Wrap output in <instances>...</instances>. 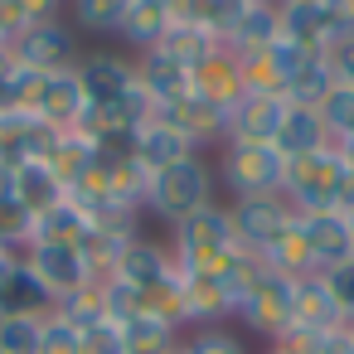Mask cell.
I'll return each instance as SVG.
<instances>
[{
  "instance_id": "7bdbcfd3",
  "label": "cell",
  "mask_w": 354,
  "mask_h": 354,
  "mask_svg": "<svg viewBox=\"0 0 354 354\" xmlns=\"http://www.w3.org/2000/svg\"><path fill=\"white\" fill-rule=\"evenodd\" d=\"M325 59H330V73H335V83L354 88V35H339V39L325 49Z\"/></svg>"
},
{
  "instance_id": "7a4b0ae2",
  "label": "cell",
  "mask_w": 354,
  "mask_h": 354,
  "mask_svg": "<svg viewBox=\"0 0 354 354\" xmlns=\"http://www.w3.org/2000/svg\"><path fill=\"white\" fill-rule=\"evenodd\" d=\"M349 189H354V175L344 165V156L335 146L315 151V156H301V160H286V185H281V199L296 209V214H330V209H344L349 204Z\"/></svg>"
},
{
  "instance_id": "52a82bcc",
  "label": "cell",
  "mask_w": 354,
  "mask_h": 354,
  "mask_svg": "<svg viewBox=\"0 0 354 354\" xmlns=\"http://www.w3.org/2000/svg\"><path fill=\"white\" fill-rule=\"evenodd\" d=\"M228 214H233V233H238L243 252H252V257H262V252H267V248L291 228V218H296V209H291L281 194L233 199V204H228Z\"/></svg>"
},
{
  "instance_id": "7dc6e473",
  "label": "cell",
  "mask_w": 354,
  "mask_h": 354,
  "mask_svg": "<svg viewBox=\"0 0 354 354\" xmlns=\"http://www.w3.org/2000/svg\"><path fill=\"white\" fill-rule=\"evenodd\" d=\"M344 218H349V233H354V204H349V209H344Z\"/></svg>"
},
{
  "instance_id": "9c48e42d",
  "label": "cell",
  "mask_w": 354,
  "mask_h": 354,
  "mask_svg": "<svg viewBox=\"0 0 354 354\" xmlns=\"http://www.w3.org/2000/svg\"><path fill=\"white\" fill-rule=\"evenodd\" d=\"M233 286L228 277H204V272H180V325H228L233 320Z\"/></svg>"
},
{
  "instance_id": "8992f818",
  "label": "cell",
  "mask_w": 354,
  "mask_h": 354,
  "mask_svg": "<svg viewBox=\"0 0 354 354\" xmlns=\"http://www.w3.org/2000/svg\"><path fill=\"white\" fill-rule=\"evenodd\" d=\"M10 54H15V64L30 68V73H64V68H78V59H83V54H78V35H73L64 20L20 30V35L10 39Z\"/></svg>"
},
{
  "instance_id": "f35d334b",
  "label": "cell",
  "mask_w": 354,
  "mask_h": 354,
  "mask_svg": "<svg viewBox=\"0 0 354 354\" xmlns=\"http://www.w3.org/2000/svg\"><path fill=\"white\" fill-rule=\"evenodd\" d=\"M78 339H83V330L68 325L59 310L44 315V325H39V354H78Z\"/></svg>"
},
{
  "instance_id": "1f68e13d",
  "label": "cell",
  "mask_w": 354,
  "mask_h": 354,
  "mask_svg": "<svg viewBox=\"0 0 354 354\" xmlns=\"http://www.w3.org/2000/svg\"><path fill=\"white\" fill-rule=\"evenodd\" d=\"M68 325H78V330H88V325H97V320H107V281L102 277H93V281H83L73 296H64L59 306H54Z\"/></svg>"
},
{
  "instance_id": "603a6c76",
  "label": "cell",
  "mask_w": 354,
  "mask_h": 354,
  "mask_svg": "<svg viewBox=\"0 0 354 354\" xmlns=\"http://www.w3.org/2000/svg\"><path fill=\"white\" fill-rule=\"evenodd\" d=\"M286 160H301V156H315V151H325L330 146V136H325V122H320V112L315 107H301V102H286V117H281V131H277V141H272Z\"/></svg>"
},
{
  "instance_id": "b9f144b4",
  "label": "cell",
  "mask_w": 354,
  "mask_h": 354,
  "mask_svg": "<svg viewBox=\"0 0 354 354\" xmlns=\"http://www.w3.org/2000/svg\"><path fill=\"white\" fill-rule=\"evenodd\" d=\"M320 344H325V335H315V330H301V325H291L286 335H277V339L267 344V354H320Z\"/></svg>"
},
{
  "instance_id": "4dcf8cb0",
  "label": "cell",
  "mask_w": 354,
  "mask_h": 354,
  "mask_svg": "<svg viewBox=\"0 0 354 354\" xmlns=\"http://www.w3.org/2000/svg\"><path fill=\"white\" fill-rule=\"evenodd\" d=\"M335 88V73H330V59H325V49H310L306 59H301V68L291 73V83H286V102H301V107H320V97Z\"/></svg>"
},
{
  "instance_id": "30bf717a",
  "label": "cell",
  "mask_w": 354,
  "mask_h": 354,
  "mask_svg": "<svg viewBox=\"0 0 354 354\" xmlns=\"http://www.w3.org/2000/svg\"><path fill=\"white\" fill-rule=\"evenodd\" d=\"M25 272L39 281V291H44L54 306H59L64 296H73L83 281H93V272H88V262H83V252H78V248H54V243H35V252H30Z\"/></svg>"
},
{
  "instance_id": "3957f363",
  "label": "cell",
  "mask_w": 354,
  "mask_h": 354,
  "mask_svg": "<svg viewBox=\"0 0 354 354\" xmlns=\"http://www.w3.org/2000/svg\"><path fill=\"white\" fill-rule=\"evenodd\" d=\"M209 204H218V199H214V165L204 156H189L180 165H165L146 185V209L160 223H170V228L185 223V218H194Z\"/></svg>"
},
{
  "instance_id": "d6a6232c",
  "label": "cell",
  "mask_w": 354,
  "mask_h": 354,
  "mask_svg": "<svg viewBox=\"0 0 354 354\" xmlns=\"http://www.w3.org/2000/svg\"><path fill=\"white\" fill-rule=\"evenodd\" d=\"M97 156H102V151H97L93 141H83L78 131H64V136H59V146H54V156H49L44 165L64 180V194H68V185H73V180H78V175H83Z\"/></svg>"
},
{
  "instance_id": "44dd1931",
  "label": "cell",
  "mask_w": 354,
  "mask_h": 354,
  "mask_svg": "<svg viewBox=\"0 0 354 354\" xmlns=\"http://www.w3.org/2000/svg\"><path fill=\"white\" fill-rule=\"evenodd\" d=\"M281 39L301 44V49H330L339 39L325 0H291V6H281Z\"/></svg>"
},
{
  "instance_id": "ee69618b",
  "label": "cell",
  "mask_w": 354,
  "mask_h": 354,
  "mask_svg": "<svg viewBox=\"0 0 354 354\" xmlns=\"http://www.w3.org/2000/svg\"><path fill=\"white\" fill-rule=\"evenodd\" d=\"M325 10H330L339 35H354V0H325Z\"/></svg>"
},
{
  "instance_id": "bcb514c9",
  "label": "cell",
  "mask_w": 354,
  "mask_h": 354,
  "mask_svg": "<svg viewBox=\"0 0 354 354\" xmlns=\"http://www.w3.org/2000/svg\"><path fill=\"white\" fill-rule=\"evenodd\" d=\"M320 354H354V339H349L344 330H335V335H325V344H320Z\"/></svg>"
},
{
  "instance_id": "d6986e66",
  "label": "cell",
  "mask_w": 354,
  "mask_h": 354,
  "mask_svg": "<svg viewBox=\"0 0 354 354\" xmlns=\"http://www.w3.org/2000/svg\"><path fill=\"white\" fill-rule=\"evenodd\" d=\"M117 281H127V286H136V291H151V286H160V281H170L175 277V257H170V248L165 243H156V238H146V233H136L131 238V248L122 252V262H117V272H112Z\"/></svg>"
},
{
  "instance_id": "cb8c5ba5",
  "label": "cell",
  "mask_w": 354,
  "mask_h": 354,
  "mask_svg": "<svg viewBox=\"0 0 354 354\" xmlns=\"http://www.w3.org/2000/svg\"><path fill=\"white\" fill-rule=\"evenodd\" d=\"M156 49H160L165 59H175L180 68H189V73H194V68H199L204 59H214V54L223 49V39H218V35H209V30H204L199 20H175V25L165 30V39L156 44Z\"/></svg>"
},
{
  "instance_id": "d590c367",
  "label": "cell",
  "mask_w": 354,
  "mask_h": 354,
  "mask_svg": "<svg viewBox=\"0 0 354 354\" xmlns=\"http://www.w3.org/2000/svg\"><path fill=\"white\" fill-rule=\"evenodd\" d=\"M180 354H252L248 335L233 325H199L180 339Z\"/></svg>"
},
{
  "instance_id": "ffe728a7",
  "label": "cell",
  "mask_w": 354,
  "mask_h": 354,
  "mask_svg": "<svg viewBox=\"0 0 354 354\" xmlns=\"http://www.w3.org/2000/svg\"><path fill=\"white\" fill-rule=\"evenodd\" d=\"M170 25H175V0H131V10H127L117 39H122L131 54H151V49L165 39Z\"/></svg>"
},
{
  "instance_id": "5bb4252c",
  "label": "cell",
  "mask_w": 354,
  "mask_h": 354,
  "mask_svg": "<svg viewBox=\"0 0 354 354\" xmlns=\"http://www.w3.org/2000/svg\"><path fill=\"white\" fill-rule=\"evenodd\" d=\"M127 151H131L151 175H156V170H165V165H180V160L199 156V151H194V146H189V141H185V136L160 117V112H156V117H146V122L131 131V146H127Z\"/></svg>"
},
{
  "instance_id": "7402d4cb",
  "label": "cell",
  "mask_w": 354,
  "mask_h": 354,
  "mask_svg": "<svg viewBox=\"0 0 354 354\" xmlns=\"http://www.w3.org/2000/svg\"><path fill=\"white\" fill-rule=\"evenodd\" d=\"M136 83L156 107H170V102H180L189 93V68H180L175 59L151 49V54H136Z\"/></svg>"
},
{
  "instance_id": "8d00e7d4",
  "label": "cell",
  "mask_w": 354,
  "mask_h": 354,
  "mask_svg": "<svg viewBox=\"0 0 354 354\" xmlns=\"http://www.w3.org/2000/svg\"><path fill=\"white\" fill-rule=\"evenodd\" d=\"M320 122H325V136H330V146H339V141H349L354 136V88H344V83H335L325 97H320Z\"/></svg>"
},
{
  "instance_id": "ba28073f",
  "label": "cell",
  "mask_w": 354,
  "mask_h": 354,
  "mask_svg": "<svg viewBox=\"0 0 354 354\" xmlns=\"http://www.w3.org/2000/svg\"><path fill=\"white\" fill-rule=\"evenodd\" d=\"M73 73H78V83H83L88 107H117V102H127L131 88H136V59L112 54V49H93V54H83Z\"/></svg>"
},
{
  "instance_id": "83f0119b",
  "label": "cell",
  "mask_w": 354,
  "mask_h": 354,
  "mask_svg": "<svg viewBox=\"0 0 354 354\" xmlns=\"http://www.w3.org/2000/svg\"><path fill=\"white\" fill-rule=\"evenodd\" d=\"M267 272H277V277H286V281H301V277H310L315 272V262H310V248H306V233H301V218H291V228L257 257Z\"/></svg>"
},
{
  "instance_id": "f546056e",
  "label": "cell",
  "mask_w": 354,
  "mask_h": 354,
  "mask_svg": "<svg viewBox=\"0 0 354 354\" xmlns=\"http://www.w3.org/2000/svg\"><path fill=\"white\" fill-rule=\"evenodd\" d=\"M54 301L39 291V281L25 267H10L0 277V315H49Z\"/></svg>"
},
{
  "instance_id": "f6af8a7d",
  "label": "cell",
  "mask_w": 354,
  "mask_h": 354,
  "mask_svg": "<svg viewBox=\"0 0 354 354\" xmlns=\"http://www.w3.org/2000/svg\"><path fill=\"white\" fill-rule=\"evenodd\" d=\"M6 209H15V165L0 160V214Z\"/></svg>"
},
{
  "instance_id": "277c9868",
  "label": "cell",
  "mask_w": 354,
  "mask_h": 354,
  "mask_svg": "<svg viewBox=\"0 0 354 354\" xmlns=\"http://www.w3.org/2000/svg\"><path fill=\"white\" fill-rule=\"evenodd\" d=\"M218 180H223V189L233 199L281 194V185H286V156L272 141H223Z\"/></svg>"
},
{
  "instance_id": "4316f807",
  "label": "cell",
  "mask_w": 354,
  "mask_h": 354,
  "mask_svg": "<svg viewBox=\"0 0 354 354\" xmlns=\"http://www.w3.org/2000/svg\"><path fill=\"white\" fill-rule=\"evenodd\" d=\"M180 339L185 330L160 320V315H131L122 320V344L127 354H180Z\"/></svg>"
},
{
  "instance_id": "c3c4849f",
  "label": "cell",
  "mask_w": 354,
  "mask_h": 354,
  "mask_svg": "<svg viewBox=\"0 0 354 354\" xmlns=\"http://www.w3.org/2000/svg\"><path fill=\"white\" fill-rule=\"evenodd\" d=\"M344 335H349V339H354V320H349V325H344Z\"/></svg>"
},
{
  "instance_id": "9a60e30c",
  "label": "cell",
  "mask_w": 354,
  "mask_h": 354,
  "mask_svg": "<svg viewBox=\"0 0 354 354\" xmlns=\"http://www.w3.org/2000/svg\"><path fill=\"white\" fill-rule=\"evenodd\" d=\"M141 228H136V218H97L88 233H83V243H78V252H83V262H88V272L93 277H112L117 272V262H122V252L131 248V238H136Z\"/></svg>"
},
{
  "instance_id": "f907efd6",
  "label": "cell",
  "mask_w": 354,
  "mask_h": 354,
  "mask_svg": "<svg viewBox=\"0 0 354 354\" xmlns=\"http://www.w3.org/2000/svg\"><path fill=\"white\" fill-rule=\"evenodd\" d=\"M277 6H291V0H277Z\"/></svg>"
},
{
  "instance_id": "484cf974",
  "label": "cell",
  "mask_w": 354,
  "mask_h": 354,
  "mask_svg": "<svg viewBox=\"0 0 354 354\" xmlns=\"http://www.w3.org/2000/svg\"><path fill=\"white\" fill-rule=\"evenodd\" d=\"M64 199V180L44 165V160H30V165H15V209L20 214H44Z\"/></svg>"
},
{
  "instance_id": "6da1fadb",
  "label": "cell",
  "mask_w": 354,
  "mask_h": 354,
  "mask_svg": "<svg viewBox=\"0 0 354 354\" xmlns=\"http://www.w3.org/2000/svg\"><path fill=\"white\" fill-rule=\"evenodd\" d=\"M170 257L180 272H204V277H228V267L243 257V243L233 233L228 204H209L194 218L170 228Z\"/></svg>"
},
{
  "instance_id": "74e56055",
  "label": "cell",
  "mask_w": 354,
  "mask_h": 354,
  "mask_svg": "<svg viewBox=\"0 0 354 354\" xmlns=\"http://www.w3.org/2000/svg\"><path fill=\"white\" fill-rule=\"evenodd\" d=\"M44 315H0V354H39Z\"/></svg>"
},
{
  "instance_id": "f1b7e54d",
  "label": "cell",
  "mask_w": 354,
  "mask_h": 354,
  "mask_svg": "<svg viewBox=\"0 0 354 354\" xmlns=\"http://www.w3.org/2000/svg\"><path fill=\"white\" fill-rule=\"evenodd\" d=\"M272 39H281V6H277V0H252L248 15L238 20V30L228 35L223 49L243 54V49H262V44H272Z\"/></svg>"
},
{
  "instance_id": "2e32d148",
  "label": "cell",
  "mask_w": 354,
  "mask_h": 354,
  "mask_svg": "<svg viewBox=\"0 0 354 354\" xmlns=\"http://www.w3.org/2000/svg\"><path fill=\"white\" fill-rule=\"evenodd\" d=\"M83 112H88V97H83L78 73H73V68H64V73H44V88H39V102H35V117L49 122L54 131H73Z\"/></svg>"
},
{
  "instance_id": "e0dca14e",
  "label": "cell",
  "mask_w": 354,
  "mask_h": 354,
  "mask_svg": "<svg viewBox=\"0 0 354 354\" xmlns=\"http://www.w3.org/2000/svg\"><path fill=\"white\" fill-rule=\"evenodd\" d=\"M156 112H160V117H165V122H170V127L194 146V151H199V146H209V141H218V146L228 141V117H223L218 107H209L204 97H194V93H185L180 102L156 107Z\"/></svg>"
},
{
  "instance_id": "5b68a950",
  "label": "cell",
  "mask_w": 354,
  "mask_h": 354,
  "mask_svg": "<svg viewBox=\"0 0 354 354\" xmlns=\"http://www.w3.org/2000/svg\"><path fill=\"white\" fill-rule=\"evenodd\" d=\"M291 286L296 281H286V277H277V272L262 267L243 286V296L233 301V320L243 325V335H257L262 344H272L277 335H286L291 330Z\"/></svg>"
},
{
  "instance_id": "7c38bea8",
  "label": "cell",
  "mask_w": 354,
  "mask_h": 354,
  "mask_svg": "<svg viewBox=\"0 0 354 354\" xmlns=\"http://www.w3.org/2000/svg\"><path fill=\"white\" fill-rule=\"evenodd\" d=\"M291 325L315 330V335H335V330H344V325H349V320H344V310H339V301L330 296V286H325V277H320V272H310V277H301V281L291 286Z\"/></svg>"
},
{
  "instance_id": "ac0fdd59",
  "label": "cell",
  "mask_w": 354,
  "mask_h": 354,
  "mask_svg": "<svg viewBox=\"0 0 354 354\" xmlns=\"http://www.w3.org/2000/svg\"><path fill=\"white\" fill-rule=\"evenodd\" d=\"M281 117H286V97L281 93H248L228 112V141H277Z\"/></svg>"
},
{
  "instance_id": "4fadbf2b",
  "label": "cell",
  "mask_w": 354,
  "mask_h": 354,
  "mask_svg": "<svg viewBox=\"0 0 354 354\" xmlns=\"http://www.w3.org/2000/svg\"><path fill=\"white\" fill-rule=\"evenodd\" d=\"M189 93L194 97H204L209 107H218L223 117L248 97V88H243V73H238V59L228 54V49H218L214 59H204L194 73H189Z\"/></svg>"
},
{
  "instance_id": "836d02e7",
  "label": "cell",
  "mask_w": 354,
  "mask_h": 354,
  "mask_svg": "<svg viewBox=\"0 0 354 354\" xmlns=\"http://www.w3.org/2000/svg\"><path fill=\"white\" fill-rule=\"evenodd\" d=\"M68 0H0V25H6V39H15L30 25H54L64 15Z\"/></svg>"
},
{
  "instance_id": "60d3db41",
  "label": "cell",
  "mask_w": 354,
  "mask_h": 354,
  "mask_svg": "<svg viewBox=\"0 0 354 354\" xmlns=\"http://www.w3.org/2000/svg\"><path fill=\"white\" fill-rule=\"evenodd\" d=\"M320 277H325L330 296L339 301L344 320H354V257H349V262H339V267H330V272H320Z\"/></svg>"
},
{
  "instance_id": "ab89813d",
  "label": "cell",
  "mask_w": 354,
  "mask_h": 354,
  "mask_svg": "<svg viewBox=\"0 0 354 354\" xmlns=\"http://www.w3.org/2000/svg\"><path fill=\"white\" fill-rule=\"evenodd\" d=\"M78 354H127V344H122V325H117V320H97V325H88L83 339H78Z\"/></svg>"
},
{
  "instance_id": "681fc988",
  "label": "cell",
  "mask_w": 354,
  "mask_h": 354,
  "mask_svg": "<svg viewBox=\"0 0 354 354\" xmlns=\"http://www.w3.org/2000/svg\"><path fill=\"white\" fill-rule=\"evenodd\" d=\"M0 44H10V39H6V25H0Z\"/></svg>"
},
{
  "instance_id": "d4e9b609",
  "label": "cell",
  "mask_w": 354,
  "mask_h": 354,
  "mask_svg": "<svg viewBox=\"0 0 354 354\" xmlns=\"http://www.w3.org/2000/svg\"><path fill=\"white\" fill-rule=\"evenodd\" d=\"M88 228H93V218H88L68 194H64L54 209H44V214L30 218V238H35V243H54V248H78Z\"/></svg>"
},
{
  "instance_id": "8fae6325",
  "label": "cell",
  "mask_w": 354,
  "mask_h": 354,
  "mask_svg": "<svg viewBox=\"0 0 354 354\" xmlns=\"http://www.w3.org/2000/svg\"><path fill=\"white\" fill-rule=\"evenodd\" d=\"M296 218H301V233H306V248H310L315 272H330V267H339V262L354 257V233H349L344 209H330V214H296Z\"/></svg>"
},
{
  "instance_id": "e575fe53",
  "label": "cell",
  "mask_w": 354,
  "mask_h": 354,
  "mask_svg": "<svg viewBox=\"0 0 354 354\" xmlns=\"http://www.w3.org/2000/svg\"><path fill=\"white\" fill-rule=\"evenodd\" d=\"M68 10H73V25L88 30V35H117L127 10H131V0H68Z\"/></svg>"
}]
</instances>
